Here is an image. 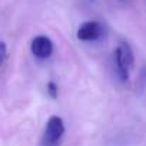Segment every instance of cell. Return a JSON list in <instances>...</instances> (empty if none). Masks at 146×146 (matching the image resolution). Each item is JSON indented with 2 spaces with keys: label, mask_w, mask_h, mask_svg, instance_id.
<instances>
[{
  "label": "cell",
  "mask_w": 146,
  "mask_h": 146,
  "mask_svg": "<svg viewBox=\"0 0 146 146\" xmlns=\"http://www.w3.org/2000/svg\"><path fill=\"white\" fill-rule=\"evenodd\" d=\"M64 135V122L60 116H50L42 137L43 146H57Z\"/></svg>",
  "instance_id": "cell-2"
},
{
  "label": "cell",
  "mask_w": 146,
  "mask_h": 146,
  "mask_svg": "<svg viewBox=\"0 0 146 146\" xmlns=\"http://www.w3.org/2000/svg\"><path fill=\"white\" fill-rule=\"evenodd\" d=\"M53 42L47 37V36H36L32 43H30V50L33 53L35 57L40 59V60H44V59H49L53 53Z\"/></svg>",
  "instance_id": "cell-4"
},
{
  "label": "cell",
  "mask_w": 146,
  "mask_h": 146,
  "mask_svg": "<svg viewBox=\"0 0 146 146\" xmlns=\"http://www.w3.org/2000/svg\"><path fill=\"white\" fill-rule=\"evenodd\" d=\"M6 56H7V47H6V43L0 42V66H2L3 62L6 60Z\"/></svg>",
  "instance_id": "cell-6"
},
{
  "label": "cell",
  "mask_w": 146,
  "mask_h": 146,
  "mask_svg": "<svg viewBox=\"0 0 146 146\" xmlns=\"http://www.w3.org/2000/svg\"><path fill=\"white\" fill-rule=\"evenodd\" d=\"M46 90H47V93H49V96H50L52 99H56V98H57L59 90H57V85H56L54 82H49V83L46 85Z\"/></svg>",
  "instance_id": "cell-5"
},
{
  "label": "cell",
  "mask_w": 146,
  "mask_h": 146,
  "mask_svg": "<svg viewBox=\"0 0 146 146\" xmlns=\"http://www.w3.org/2000/svg\"><path fill=\"white\" fill-rule=\"evenodd\" d=\"M115 69H116V75L120 82L126 83L130 76V70L135 63V56L132 47L126 42H120L117 47L115 49Z\"/></svg>",
  "instance_id": "cell-1"
},
{
  "label": "cell",
  "mask_w": 146,
  "mask_h": 146,
  "mask_svg": "<svg viewBox=\"0 0 146 146\" xmlns=\"http://www.w3.org/2000/svg\"><path fill=\"white\" fill-rule=\"evenodd\" d=\"M103 35H105V29L102 23L96 20H89V22L82 23L76 33L78 39L82 42H96V40H100Z\"/></svg>",
  "instance_id": "cell-3"
}]
</instances>
